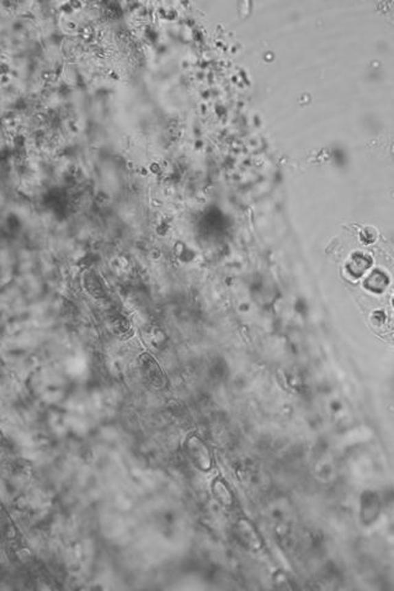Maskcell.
Returning <instances> with one entry per match:
<instances>
[{"label": "cell", "instance_id": "cell-1", "mask_svg": "<svg viewBox=\"0 0 394 591\" xmlns=\"http://www.w3.org/2000/svg\"><path fill=\"white\" fill-rule=\"evenodd\" d=\"M186 448H187V454L192 459L194 465L200 471L209 472L212 468L213 461H212V454L209 452V448L205 445V442L201 441L198 437L192 436L186 442Z\"/></svg>", "mask_w": 394, "mask_h": 591}, {"label": "cell", "instance_id": "cell-2", "mask_svg": "<svg viewBox=\"0 0 394 591\" xmlns=\"http://www.w3.org/2000/svg\"><path fill=\"white\" fill-rule=\"evenodd\" d=\"M235 535L240 541V544H244L246 548L251 551L262 550L263 540L249 520L240 519L237 521Z\"/></svg>", "mask_w": 394, "mask_h": 591}, {"label": "cell", "instance_id": "cell-3", "mask_svg": "<svg viewBox=\"0 0 394 591\" xmlns=\"http://www.w3.org/2000/svg\"><path fill=\"white\" fill-rule=\"evenodd\" d=\"M212 493L215 496L216 500L221 502L224 507H232L233 505V494L228 488L227 484L222 479H216L212 484Z\"/></svg>", "mask_w": 394, "mask_h": 591}]
</instances>
